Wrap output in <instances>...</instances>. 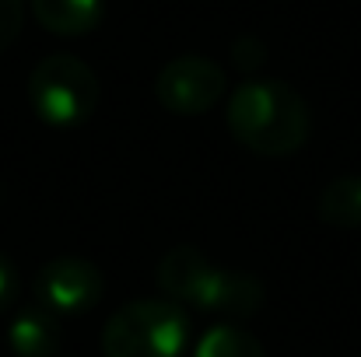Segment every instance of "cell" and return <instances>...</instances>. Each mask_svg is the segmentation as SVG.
<instances>
[{"label": "cell", "instance_id": "obj_1", "mask_svg": "<svg viewBox=\"0 0 361 357\" xmlns=\"http://www.w3.org/2000/svg\"><path fill=\"white\" fill-rule=\"evenodd\" d=\"M158 287L176 305H193L200 312H221L232 319L256 315L267 301V287L256 273L214 266L193 245H176L161 256Z\"/></svg>", "mask_w": 361, "mask_h": 357}, {"label": "cell", "instance_id": "obj_2", "mask_svg": "<svg viewBox=\"0 0 361 357\" xmlns=\"http://www.w3.org/2000/svg\"><path fill=\"white\" fill-rule=\"evenodd\" d=\"M228 130L263 158H288L309 140V106L284 81H245L228 99Z\"/></svg>", "mask_w": 361, "mask_h": 357}, {"label": "cell", "instance_id": "obj_3", "mask_svg": "<svg viewBox=\"0 0 361 357\" xmlns=\"http://www.w3.org/2000/svg\"><path fill=\"white\" fill-rule=\"evenodd\" d=\"M190 347V315L169 298H140L116 308L102 330L106 357H183Z\"/></svg>", "mask_w": 361, "mask_h": 357}, {"label": "cell", "instance_id": "obj_4", "mask_svg": "<svg viewBox=\"0 0 361 357\" xmlns=\"http://www.w3.org/2000/svg\"><path fill=\"white\" fill-rule=\"evenodd\" d=\"M99 77L95 70L71 56V53H53L35 63L28 74V102L35 116L49 126H81L88 123L99 106Z\"/></svg>", "mask_w": 361, "mask_h": 357}, {"label": "cell", "instance_id": "obj_5", "mask_svg": "<svg viewBox=\"0 0 361 357\" xmlns=\"http://www.w3.org/2000/svg\"><path fill=\"white\" fill-rule=\"evenodd\" d=\"M154 95L176 116H204L225 95V70L200 53L176 56L161 67L154 81Z\"/></svg>", "mask_w": 361, "mask_h": 357}, {"label": "cell", "instance_id": "obj_6", "mask_svg": "<svg viewBox=\"0 0 361 357\" xmlns=\"http://www.w3.org/2000/svg\"><path fill=\"white\" fill-rule=\"evenodd\" d=\"M106 294V277L81 256H56L35 273V301L53 315H85Z\"/></svg>", "mask_w": 361, "mask_h": 357}, {"label": "cell", "instance_id": "obj_7", "mask_svg": "<svg viewBox=\"0 0 361 357\" xmlns=\"http://www.w3.org/2000/svg\"><path fill=\"white\" fill-rule=\"evenodd\" d=\"M7 344L14 357H53L60 351V322L49 308L28 305L14 312L7 326Z\"/></svg>", "mask_w": 361, "mask_h": 357}, {"label": "cell", "instance_id": "obj_8", "mask_svg": "<svg viewBox=\"0 0 361 357\" xmlns=\"http://www.w3.org/2000/svg\"><path fill=\"white\" fill-rule=\"evenodd\" d=\"M102 0H32L35 21L53 35H85L102 21Z\"/></svg>", "mask_w": 361, "mask_h": 357}, {"label": "cell", "instance_id": "obj_9", "mask_svg": "<svg viewBox=\"0 0 361 357\" xmlns=\"http://www.w3.org/2000/svg\"><path fill=\"white\" fill-rule=\"evenodd\" d=\"M319 218L334 228H361V179H337L319 200Z\"/></svg>", "mask_w": 361, "mask_h": 357}, {"label": "cell", "instance_id": "obj_10", "mask_svg": "<svg viewBox=\"0 0 361 357\" xmlns=\"http://www.w3.org/2000/svg\"><path fill=\"white\" fill-rule=\"evenodd\" d=\"M193 357H267V351L249 330L221 322V326H211L200 337Z\"/></svg>", "mask_w": 361, "mask_h": 357}, {"label": "cell", "instance_id": "obj_11", "mask_svg": "<svg viewBox=\"0 0 361 357\" xmlns=\"http://www.w3.org/2000/svg\"><path fill=\"white\" fill-rule=\"evenodd\" d=\"M25 25V0H0V53L18 39Z\"/></svg>", "mask_w": 361, "mask_h": 357}, {"label": "cell", "instance_id": "obj_12", "mask_svg": "<svg viewBox=\"0 0 361 357\" xmlns=\"http://www.w3.org/2000/svg\"><path fill=\"white\" fill-rule=\"evenodd\" d=\"M14 298H18V270H14V263L0 252V315L14 305Z\"/></svg>", "mask_w": 361, "mask_h": 357}]
</instances>
